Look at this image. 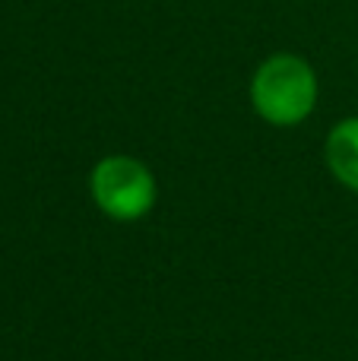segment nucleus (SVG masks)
<instances>
[{
	"label": "nucleus",
	"mask_w": 358,
	"mask_h": 361,
	"mask_svg": "<svg viewBox=\"0 0 358 361\" xmlns=\"http://www.w3.org/2000/svg\"><path fill=\"white\" fill-rule=\"evenodd\" d=\"M89 193L101 216L114 222H140L159 197L156 175L133 156H105L89 171Z\"/></svg>",
	"instance_id": "f03ea898"
},
{
	"label": "nucleus",
	"mask_w": 358,
	"mask_h": 361,
	"mask_svg": "<svg viewBox=\"0 0 358 361\" xmlns=\"http://www.w3.org/2000/svg\"><path fill=\"white\" fill-rule=\"evenodd\" d=\"M251 105L266 124L295 127L317 105V76L298 54H273L251 80Z\"/></svg>",
	"instance_id": "f257e3e1"
},
{
	"label": "nucleus",
	"mask_w": 358,
	"mask_h": 361,
	"mask_svg": "<svg viewBox=\"0 0 358 361\" xmlns=\"http://www.w3.org/2000/svg\"><path fill=\"white\" fill-rule=\"evenodd\" d=\"M323 156H327L330 175L340 180L342 187L358 193V118L340 121L330 130Z\"/></svg>",
	"instance_id": "7ed1b4c3"
}]
</instances>
